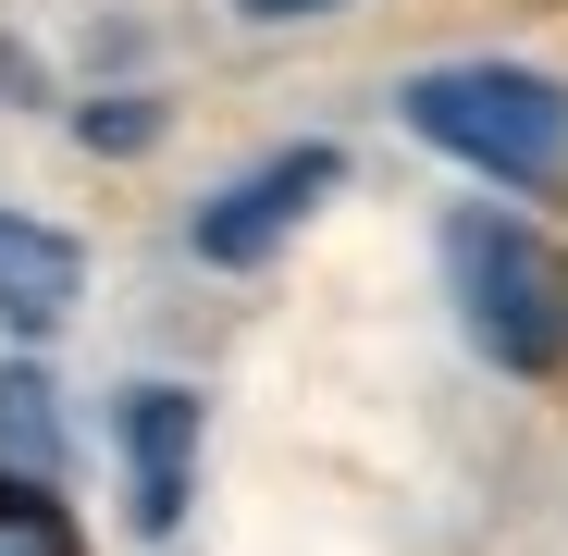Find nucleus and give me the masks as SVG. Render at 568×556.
<instances>
[{"mask_svg": "<svg viewBox=\"0 0 568 556\" xmlns=\"http://www.w3.org/2000/svg\"><path fill=\"white\" fill-rule=\"evenodd\" d=\"M260 26H310V13H346V0H247Z\"/></svg>", "mask_w": 568, "mask_h": 556, "instance_id": "9", "label": "nucleus"}, {"mask_svg": "<svg viewBox=\"0 0 568 556\" xmlns=\"http://www.w3.org/2000/svg\"><path fill=\"white\" fill-rule=\"evenodd\" d=\"M149 124H161V112H149V100H112V112H87V137H100V149H136V137H149Z\"/></svg>", "mask_w": 568, "mask_h": 556, "instance_id": "8", "label": "nucleus"}, {"mask_svg": "<svg viewBox=\"0 0 568 556\" xmlns=\"http://www.w3.org/2000/svg\"><path fill=\"white\" fill-rule=\"evenodd\" d=\"M445 297H457L469 346H483L495 371H519V384L568 371V260H556L531 223L457 211V223H445Z\"/></svg>", "mask_w": 568, "mask_h": 556, "instance_id": "2", "label": "nucleus"}, {"mask_svg": "<svg viewBox=\"0 0 568 556\" xmlns=\"http://www.w3.org/2000/svg\"><path fill=\"white\" fill-rule=\"evenodd\" d=\"M408 137L495 173V185H556L568 173V87L531 74V62H433L408 74Z\"/></svg>", "mask_w": 568, "mask_h": 556, "instance_id": "1", "label": "nucleus"}, {"mask_svg": "<svg viewBox=\"0 0 568 556\" xmlns=\"http://www.w3.org/2000/svg\"><path fill=\"white\" fill-rule=\"evenodd\" d=\"M38 396H50V384H38V371H0V445H13V457H26V483L50 471V457H62V445H50V408H38Z\"/></svg>", "mask_w": 568, "mask_h": 556, "instance_id": "7", "label": "nucleus"}, {"mask_svg": "<svg viewBox=\"0 0 568 556\" xmlns=\"http://www.w3.org/2000/svg\"><path fill=\"white\" fill-rule=\"evenodd\" d=\"M112 433H124V507H136V532H173L185 495H199V433H211V408L185 396V384H136Z\"/></svg>", "mask_w": 568, "mask_h": 556, "instance_id": "4", "label": "nucleus"}, {"mask_svg": "<svg viewBox=\"0 0 568 556\" xmlns=\"http://www.w3.org/2000/svg\"><path fill=\"white\" fill-rule=\"evenodd\" d=\"M74 297H87V247H74L62 223L0 211V322H13V334H50V322H74Z\"/></svg>", "mask_w": 568, "mask_h": 556, "instance_id": "5", "label": "nucleus"}, {"mask_svg": "<svg viewBox=\"0 0 568 556\" xmlns=\"http://www.w3.org/2000/svg\"><path fill=\"white\" fill-rule=\"evenodd\" d=\"M0 556H87L74 519H62V495L26 483V471H0Z\"/></svg>", "mask_w": 568, "mask_h": 556, "instance_id": "6", "label": "nucleus"}, {"mask_svg": "<svg viewBox=\"0 0 568 556\" xmlns=\"http://www.w3.org/2000/svg\"><path fill=\"white\" fill-rule=\"evenodd\" d=\"M334 173H346L334 149H272L260 173H235L223 199L199 211V260H211V272H260L284 235H297V223L334 199Z\"/></svg>", "mask_w": 568, "mask_h": 556, "instance_id": "3", "label": "nucleus"}]
</instances>
